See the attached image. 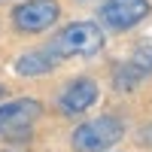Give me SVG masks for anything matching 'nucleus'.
<instances>
[{"instance_id":"f257e3e1","label":"nucleus","mask_w":152,"mask_h":152,"mask_svg":"<svg viewBox=\"0 0 152 152\" xmlns=\"http://www.w3.org/2000/svg\"><path fill=\"white\" fill-rule=\"evenodd\" d=\"M104 49V31L91 21H73L61 31L52 43L49 52L58 58H91Z\"/></svg>"},{"instance_id":"39448f33","label":"nucleus","mask_w":152,"mask_h":152,"mask_svg":"<svg viewBox=\"0 0 152 152\" xmlns=\"http://www.w3.org/2000/svg\"><path fill=\"white\" fill-rule=\"evenodd\" d=\"M40 113H43V107H40V100H34V97H18V100L0 104V134L28 128L31 122L40 119Z\"/></svg>"},{"instance_id":"1a4fd4ad","label":"nucleus","mask_w":152,"mask_h":152,"mask_svg":"<svg viewBox=\"0 0 152 152\" xmlns=\"http://www.w3.org/2000/svg\"><path fill=\"white\" fill-rule=\"evenodd\" d=\"M143 140H146V143H152V128H146V134H143Z\"/></svg>"},{"instance_id":"f03ea898","label":"nucleus","mask_w":152,"mask_h":152,"mask_svg":"<svg viewBox=\"0 0 152 152\" xmlns=\"http://www.w3.org/2000/svg\"><path fill=\"white\" fill-rule=\"evenodd\" d=\"M122 134H125V125L116 116H97L73 131V149L76 152H104L113 143H119Z\"/></svg>"},{"instance_id":"7ed1b4c3","label":"nucleus","mask_w":152,"mask_h":152,"mask_svg":"<svg viewBox=\"0 0 152 152\" xmlns=\"http://www.w3.org/2000/svg\"><path fill=\"white\" fill-rule=\"evenodd\" d=\"M58 15H61V6L55 0H24L21 6H15L12 21L24 34H43L58 21Z\"/></svg>"},{"instance_id":"9d476101","label":"nucleus","mask_w":152,"mask_h":152,"mask_svg":"<svg viewBox=\"0 0 152 152\" xmlns=\"http://www.w3.org/2000/svg\"><path fill=\"white\" fill-rule=\"evenodd\" d=\"M0 94H3V85H0Z\"/></svg>"},{"instance_id":"20e7f679","label":"nucleus","mask_w":152,"mask_h":152,"mask_svg":"<svg viewBox=\"0 0 152 152\" xmlns=\"http://www.w3.org/2000/svg\"><path fill=\"white\" fill-rule=\"evenodd\" d=\"M149 0H107L100 6V21L113 31H128L149 15Z\"/></svg>"},{"instance_id":"6e6552de","label":"nucleus","mask_w":152,"mask_h":152,"mask_svg":"<svg viewBox=\"0 0 152 152\" xmlns=\"http://www.w3.org/2000/svg\"><path fill=\"white\" fill-rule=\"evenodd\" d=\"M128 64H131V67H137L143 76H149V73H152V46H137Z\"/></svg>"},{"instance_id":"423d86ee","label":"nucleus","mask_w":152,"mask_h":152,"mask_svg":"<svg viewBox=\"0 0 152 152\" xmlns=\"http://www.w3.org/2000/svg\"><path fill=\"white\" fill-rule=\"evenodd\" d=\"M97 97H100L97 82H91V79H76V82H70L64 91H61L58 107H61V113H67V116H76V113H85L88 107H94Z\"/></svg>"},{"instance_id":"0eeeda50","label":"nucleus","mask_w":152,"mask_h":152,"mask_svg":"<svg viewBox=\"0 0 152 152\" xmlns=\"http://www.w3.org/2000/svg\"><path fill=\"white\" fill-rule=\"evenodd\" d=\"M58 64V55H52L49 49H37V52H28L15 61V73L21 76H43L49 70H55Z\"/></svg>"}]
</instances>
